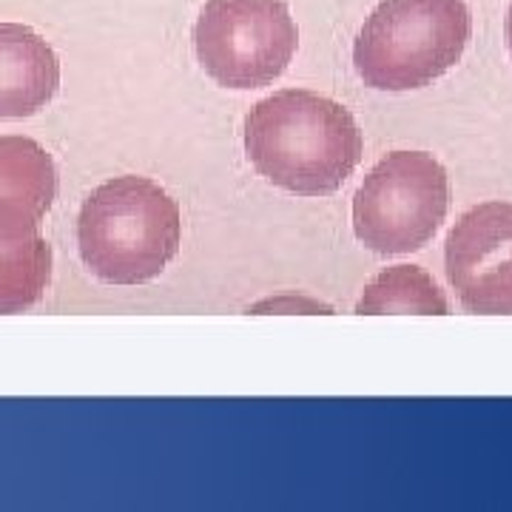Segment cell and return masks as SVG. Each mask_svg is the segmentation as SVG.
Listing matches in <instances>:
<instances>
[{
	"mask_svg": "<svg viewBox=\"0 0 512 512\" xmlns=\"http://www.w3.org/2000/svg\"><path fill=\"white\" fill-rule=\"evenodd\" d=\"M242 143L259 177L296 197L336 194L365 151L353 114L305 89L259 100L245 117Z\"/></svg>",
	"mask_w": 512,
	"mask_h": 512,
	"instance_id": "6da1fadb",
	"label": "cell"
},
{
	"mask_svg": "<svg viewBox=\"0 0 512 512\" xmlns=\"http://www.w3.org/2000/svg\"><path fill=\"white\" fill-rule=\"evenodd\" d=\"M183 242L180 205L148 177L97 185L77 217L83 265L109 285H146L163 274Z\"/></svg>",
	"mask_w": 512,
	"mask_h": 512,
	"instance_id": "7a4b0ae2",
	"label": "cell"
},
{
	"mask_svg": "<svg viewBox=\"0 0 512 512\" xmlns=\"http://www.w3.org/2000/svg\"><path fill=\"white\" fill-rule=\"evenodd\" d=\"M473 35L464 0H382L353 43L362 83L379 92H413L456 66Z\"/></svg>",
	"mask_w": 512,
	"mask_h": 512,
	"instance_id": "3957f363",
	"label": "cell"
},
{
	"mask_svg": "<svg viewBox=\"0 0 512 512\" xmlns=\"http://www.w3.org/2000/svg\"><path fill=\"white\" fill-rule=\"evenodd\" d=\"M450 211V177L424 151H393L353 197V231L373 254L402 256L436 237Z\"/></svg>",
	"mask_w": 512,
	"mask_h": 512,
	"instance_id": "277c9868",
	"label": "cell"
},
{
	"mask_svg": "<svg viewBox=\"0 0 512 512\" xmlns=\"http://www.w3.org/2000/svg\"><path fill=\"white\" fill-rule=\"evenodd\" d=\"M299 29L285 0H208L194 23L202 72L237 92L265 89L291 66Z\"/></svg>",
	"mask_w": 512,
	"mask_h": 512,
	"instance_id": "5b68a950",
	"label": "cell"
},
{
	"mask_svg": "<svg viewBox=\"0 0 512 512\" xmlns=\"http://www.w3.org/2000/svg\"><path fill=\"white\" fill-rule=\"evenodd\" d=\"M444 268L461 308L512 313V202H481L453 225Z\"/></svg>",
	"mask_w": 512,
	"mask_h": 512,
	"instance_id": "8992f818",
	"label": "cell"
},
{
	"mask_svg": "<svg viewBox=\"0 0 512 512\" xmlns=\"http://www.w3.org/2000/svg\"><path fill=\"white\" fill-rule=\"evenodd\" d=\"M60 60L23 23H0V120H23L55 100Z\"/></svg>",
	"mask_w": 512,
	"mask_h": 512,
	"instance_id": "52a82bcc",
	"label": "cell"
},
{
	"mask_svg": "<svg viewBox=\"0 0 512 512\" xmlns=\"http://www.w3.org/2000/svg\"><path fill=\"white\" fill-rule=\"evenodd\" d=\"M57 197L52 154L32 137H0V217L40 222Z\"/></svg>",
	"mask_w": 512,
	"mask_h": 512,
	"instance_id": "ba28073f",
	"label": "cell"
},
{
	"mask_svg": "<svg viewBox=\"0 0 512 512\" xmlns=\"http://www.w3.org/2000/svg\"><path fill=\"white\" fill-rule=\"evenodd\" d=\"M52 279V248L40 222L0 217V313L37 305Z\"/></svg>",
	"mask_w": 512,
	"mask_h": 512,
	"instance_id": "9c48e42d",
	"label": "cell"
},
{
	"mask_svg": "<svg viewBox=\"0 0 512 512\" xmlns=\"http://www.w3.org/2000/svg\"><path fill=\"white\" fill-rule=\"evenodd\" d=\"M356 313H447V299L419 265H396L376 276L362 293Z\"/></svg>",
	"mask_w": 512,
	"mask_h": 512,
	"instance_id": "30bf717a",
	"label": "cell"
},
{
	"mask_svg": "<svg viewBox=\"0 0 512 512\" xmlns=\"http://www.w3.org/2000/svg\"><path fill=\"white\" fill-rule=\"evenodd\" d=\"M507 46H510V55H512V3H510V15H507Z\"/></svg>",
	"mask_w": 512,
	"mask_h": 512,
	"instance_id": "8fae6325",
	"label": "cell"
}]
</instances>
